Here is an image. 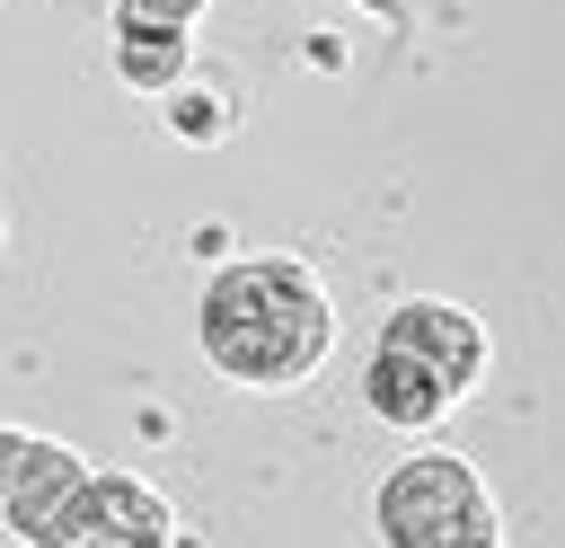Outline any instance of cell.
Instances as JSON below:
<instances>
[{
    "instance_id": "cell-1",
    "label": "cell",
    "mask_w": 565,
    "mask_h": 548,
    "mask_svg": "<svg viewBox=\"0 0 565 548\" xmlns=\"http://www.w3.org/2000/svg\"><path fill=\"white\" fill-rule=\"evenodd\" d=\"M327 292L300 256H256L212 274L203 292V354L238 380V389H300L327 362Z\"/></svg>"
},
{
    "instance_id": "cell-2",
    "label": "cell",
    "mask_w": 565,
    "mask_h": 548,
    "mask_svg": "<svg viewBox=\"0 0 565 548\" xmlns=\"http://www.w3.org/2000/svg\"><path fill=\"white\" fill-rule=\"evenodd\" d=\"M371 521L388 548H494L503 539V513L486 495V477L459 460V451H415L380 477L371 495Z\"/></svg>"
},
{
    "instance_id": "cell-3",
    "label": "cell",
    "mask_w": 565,
    "mask_h": 548,
    "mask_svg": "<svg viewBox=\"0 0 565 548\" xmlns=\"http://www.w3.org/2000/svg\"><path fill=\"white\" fill-rule=\"evenodd\" d=\"M44 539L53 548H97V539H124V548H159V539H185L177 530V513L141 486V477H79L71 486V504L44 521Z\"/></svg>"
},
{
    "instance_id": "cell-4",
    "label": "cell",
    "mask_w": 565,
    "mask_h": 548,
    "mask_svg": "<svg viewBox=\"0 0 565 548\" xmlns=\"http://www.w3.org/2000/svg\"><path fill=\"white\" fill-rule=\"evenodd\" d=\"M380 345L415 354L450 398H468V389H477V371H486V327H477L459 301H406V309L380 327Z\"/></svg>"
},
{
    "instance_id": "cell-5",
    "label": "cell",
    "mask_w": 565,
    "mask_h": 548,
    "mask_svg": "<svg viewBox=\"0 0 565 548\" xmlns=\"http://www.w3.org/2000/svg\"><path fill=\"white\" fill-rule=\"evenodd\" d=\"M88 468L62 451V442H26V460L9 468V486H0V513L18 521V539H44V521L71 504V486H79Z\"/></svg>"
},
{
    "instance_id": "cell-6",
    "label": "cell",
    "mask_w": 565,
    "mask_h": 548,
    "mask_svg": "<svg viewBox=\"0 0 565 548\" xmlns=\"http://www.w3.org/2000/svg\"><path fill=\"white\" fill-rule=\"evenodd\" d=\"M450 407H459V398H450L415 354H397V345H380V354H371V415H380V424L424 433V424H433V415H450Z\"/></svg>"
},
{
    "instance_id": "cell-7",
    "label": "cell",
    "mask_w": 565,
    "mask_h": 548,
    "mask_svg": "<svg viewBox=\"0 0 565 548\" xmlns=\"http://www.w3.org/2000/svg\"><path fill=\"white\" fill-rule=\"evenodd\" d=\"M115 71H124L132 88H177V71H185V27H150V18H124Z\"/></svg>"
},
{
    "instance_id": "cell-8",
    "label": "cell",
    "mask_w": 565,
    "mask_h": 548,
    "mask_svg": "<svg viewBox=\"0 0 565 548\" xmlns=\"http://www.w3.org/2000/svg\"><path fill=\"white\" fill-rule=\"evenodd\" d=\"M221 124H230V115H221L212 97H177V133H185V141H203V133H221Z\"/></svg>"
},
{
    "instance_id": "cell-9",
    "label": "cell",
    "mask_w": 565,
    "mask_h": 548,
    "mask_svg": "<svg viewBox=\"0 0 565 548\" xmlns=\"http://www.w3.org/2000/svg\"><path fill=\"white\" fill-rule=\"evenodd\" d=\"M26 442H35V433H0V486H9V468L26 460Z\"/></svg>"
}]
</instances>
